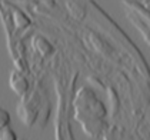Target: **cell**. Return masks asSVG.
<instances>
[{"instance_id": "cell-2", "label": "cell", "mask_w": 150, "mask_h": 140, "mask_svg": "<svg viewBox=\"0 0 150 140\" xmlns=\"http://www.w3.org/2000/svg\"><path fill=\"white\" fill-rule=\"evenodd\" d=\"M35 47L39 50V53L43 54V56H49V54H52V52H53V46L47 42L46 39H43V37H40V36L35 39Z\"/></svg>"}, {"instance_id": "cell-6", "label": "cell", "mask_w": 150, "mask_h": 140, "mask_svg": "<svg viewBox=\"0 0 150 140\" xmlns=\"http://www.w3.org/2000/svg\"><path fill=\"white\" fill-rule=\"evenodd\" d=\"M0 140H17V136L9 126L0 130Z\"/></svg>"}, {"instance_id": "cell-1", "label": "cell", "mask_w": 150, "mask_h": 140, "mask_svg": "<svg viewBox=\"0 0 150 140\" xmlns=\"http://www.w3.org/2000/svg\"><path fill=\"white\" fill-rule=\"evenodd\" d=\"M10 86H12L13 92H16L17 94H20V96L27 93V90H29V82H27V79L24 77L23 74H20L19 71H13L12 73Z\"/></svg>"}, {"instance_id": "cell-4", "label": "cell", "mask_w": 150, "mask_h": 140, "mask_svg": "<svg viewBox=\"0 0 150 140\" xmlns=\"http://www.w3.org/2000/svg\"><path fill=\"white\" fill-rule=\"evenodd\" d=\"M14 23H16L17 27L22 29V27H24V26L29 24V19H27L20 10H16V12H14Z\"/></svg>"}, {"instance_id": "cell-5", "label": "cell", "mask_w": 150, "mask_h": 140, "mask_svg": "<svg viewBox=\"0 0 150 140\" xmlns=\"http://www.w3.org/2000/svg\"><path fill=\"white\" fill-rule=\"evenodd\" d=\"M10 124V115L7 110H4L3 107H0V130L4 127H9Z\"/></svg>"}, {"instance_id": "cell-3", "label": "cell", "mask_w": 150, "mask_h": 140, "mask_svg": "<svg viewBox=\"0 0 150 140\" xmlns=\"http://www.w3.org/2000/svg\"><path fill=\"white\" fill-rule=\"evenodd\" d=\"M67 6H69V10L70 13H71V16L73 17H76L77 20H80L81 17L86 14V9H83L79 3H67Z\"/></svg>"}]
</instances>
